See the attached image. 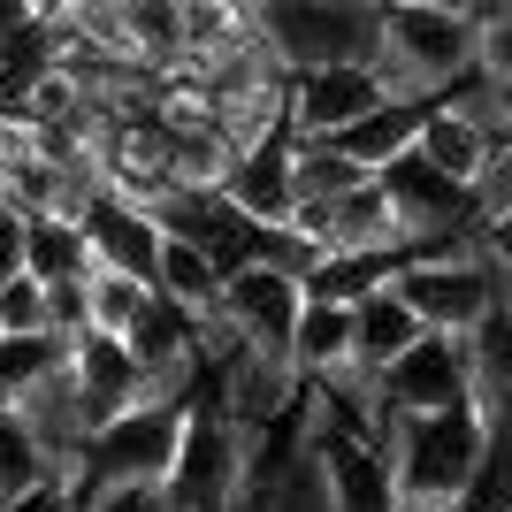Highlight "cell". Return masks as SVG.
I'll return each mask as SVG.
<instances>
[{
  "instance_id": "44dd1931",
  "label": "cell",
  "mask_w": 512,
  "mask_h": 512,
  "mask_svg": "<svg viewBox=\"0 0 512 512\" xmlns=\"http://www.w3.org/2000/svg\"><path fill=\"white\" fill-rule=\"evenodd\" d=\"M8 276H23V214L0 199V283Z\"/></svg>"
},
{
  "instance_id": "ffe728a7",
  "label": "cell",
  "mask_w": 512,
  "mask_h": 512,
  "mask_svg": "<svg viewBox=\"0 0 512 512\" xmlns=\"http://www.w3.org/2000/svg\"><path fill=\"white\" fill-rule=\"evenodd\" d=\"M0 337H46V291L31 276L0 283Z\"/></svg>"
},
{
  "instance_id": "7a4b0ae2",
  "label": "cell",
  "mask_w": 512,
  "mask_h": 512,
  "mask_svg": "<svg viewBox=\"0 0 512 512\" xmlns=\"http://www.w3.org/2000/svg\"><path fill=\"white\" fill-rule=\"evenodd\" d=\"M253 31L283 77L367 69V54H375V8L367 0H268V8H253Z\"/></svg>"
},
{
  "instance_id": "ba28073f",
  "label": "cell",
  "mask_w": 512,
  "mask_h": 512,
  "mask_svg": "<svg viewBox=\"0 0 512 512\" xmlns=\"http://www.w3.org/2000/svg\"><path fill=\"white\" fill-rule=\"evenodd\" d=\"M77 237H85L92 268H107V276H130L153 291V253H161V230H153V214L123 207V199H92L85 222H77Z\"/></svg>"
},
{
  "instance_id": "ac0fdd59",
  "label": "cell",
  "mask_w": 512,
  "mask_h": 512,
  "mask_svg": "<svg viewBox=\"0 0 512 512\" xmlns=\"http://www.w3.org/2000/svg\"><path fill=\"white\" fill-rule=\"evenodd\" d=\"M146 283H130V276H107V268H92L85 276V337H107V344H123L130 337V321L146 314Z\"/></svg>"
},
{
  "instance_id": "603a6c76",
  "label": "cell",
  "mask_w": 512,
  "mask_h": 512,
  "mask_svg": "<svg viewBox=\"0 0 512 512\" xmlns=\"http://www.w3.org/2000/svg\"><path fill=\"white\" fill-rule=\"evenodd\" d=\"M0 176H8V138H0Z\"/></svg>"
},
{
  "instance_id": "e0dca14e",
  "label": "cell",
  "mask_w": 512,
  "mask_h": 512,
  "mask_svg": "<svg viewBox=\"0 0 512 512\" xmlns=\"http://www.w3.org/2000/svg\"><path fill=\"white\" fill-rule=\"evenodd\" d=\"M390 283V260H367V253H321L314 276L299 283V299L314 306H360L367 291H383Z\"/></svg>"
},
{
  "instance_id": "9c48e42d",
  "label": "cell",
  "mask_w": 512,
  "mask_h": 512,
  "mask_svg": "<svg viewBox=\"0 0 512 512\" xmlns=\"http://www.w3.org/2000/svg\"><path fill=\"white\" fill-rule=\"evenodd\" d=\"M69 383H77V406H85V428H115L123 413H138V367L123 360V344L107 337H77L69 344Z\"/></svg>"
},
{
  "instance_id": "9a60e30c",
  "label": "cell",
  "mask_w": 512,
  "mask_h": 512,
  "mask_svg": "<svg viewBox=\"0 0 512 512\" xmlns=\"http://www.w3.org/2000/svg\"><path fill=\"white\" fill-rule=\"evenodd\" d=\"M283 184H291V207H337L344 192H360L367 176L337 146H291L283 153Z\"/></svg>"
},
{
  "instance_id": "30bf717a",
  "label": "cell",
  "mask_w": 512,
  "mask_h": 512,
  "mask_svg": "<svg viewBox=\"0 0 512 512\" xmlns=\"http://www.w3.org/2000/svg\"><path fill=\"white\" fill-rule=\"evenodd\" d=\"M413 153H421V161H428L436 176H444V184H459V192H467L474 176L490 169V161H505L512 146H490V138H482V130H474L467 115H459V107H444V100H436V107L421 115V130H413Z\"/></svg>"
},
{
  "instance_id": "52a82bcc",
  "label": "cell",
  "mask_w": 512,
  "mask_h": 512,
  "mask_svg": "<svg viewBox=\"0 0 512 512\" xmlns=\"http://www.w3.org/2000/svg\"><path fill=\"white\" fill-rule=\"evenodd\" d=\"M375 398H383L398 421L467 406V344L459 337H421L406 360H390L383 375H375Z\"/></svg>"
},
{
  "instance_id": "8992f818",
  "label": "cell",
  "mask_w": 512,
  "mask_h": 512,
  "mask_svg": "<svg viewBox=\"0 0 512 512\" xmlns=\"http://www.w3.org/2000/svg\"><path fill=\"white\" fill-rule=\"evenodd\" d=\"M299 283L276 276V268H230L222 276V299H214V314L230 321V337L245 344V352H260V360H283L291 352V321H299Z\"/></svg>"
},
{
  "instance_id": "7402d4cb",
  "label": "cell",
  "mask_w": 512,
  "mask_h": 512,
  "mask_svg": "<svg viewBox=\"0 0 512 512\" xmlns=\"http://www.w3.org/2000/svg\"><path fill=\"white\" fill-rule=\"evenodd\" d=\"M0 512H69V482H39V490H23L16 505H0Z\"/></svg>"
},
{
  "instance_id": "5bb4252c",
  "label": "cell",
  "mask_w": 512,
  "mask_h": 512,
  "mask_svg": "<svg viewBox=\"0 0 512 512\" xmlns=\"http://www.w3.org/2000/svg\"><path fill=\"white\" fill-rule=\"evenodd\" d=\"M176 31H184V69H192V62H214V54L253 39V8H237V0H176Z\"/></svg>"
},
{
  "instance_id": "277c9868",
  "label": "cell",
  "mask_w": 512,
  "mask_h": 512,
  "mask_svg": "<svg viewBox=\"0 0 512 512\" xmlns=\"http://www.w3.org/2000/svg\"><path fill=\"white\" fill-rule=\"evenodd\" d=\"M390 299L421 321V337H467L474 321H490L505 306V245H474L459 260L390 268Z\"/></svg>"
},
{
  "instance_id": "8fae6325",
  "label": "cell",
  "mask_w": 512,
  "mask_h": 512,
  "mask_svg": "<svg viewBox=\"0 0 512 512\" xmlns=\"http://www.w3.org/2000/svg\"><path fill=\"white\" fill-rule=\"evenodd\" d=\"M413 344H421V321L390 299V283L352 306V375H360V383H375L390 360H406Z\"/></svg>"
},
{
  "instance_id": "2e32d148",
  "label": "cell",
  "mask_w": 512,
  "mask_h": 512,
  "mask_svg": "<svg viewBox=\"0 0 512 512\" xmlns=\"http://www.w3.org/2000/svg\"><path fill=\"white\" fill-rule=\"evenodd\" d=\"M23 276L39 283V291L92 276V253H85V237H77V222H23Z\"/></svg>"
},
{
  "instance_id": "5b68a950",
  "label": "cell",
  "mask_w": 512,
  "mask_h": 512,
  "mask_svg": "<svg viewBox=\"0 0 512 512\" xmlns=\"http://www.w3.org/2000/svg\"><path fill=\"white\" fill-rule=\"evenodd\" d=\"M383 92L367 69H314V77H283V138L291 146H329L344 130L375 115Z\"/></svg>"
},
{
  "instance_id": "d6986e66",
  "label": "cell",
  "mask_w": 512,
  "mask_h": 512,
  "mask_svg": "<svg viewBox=\"0 0 512 512\" xmlns=\"http://www.w3.org/2000/svg\"><path fill=\"white\" fill-rule=\"evenodd\" d=\"M39 482H54L46 451L31 444V428H23L16 413L0 406V505H16V497H23V490H39Z\"/></svg>"
},
{
  "instance_id": "4fadbf2b",
  "label": "cell",
  "mask_w": 512,
  "mask_h": 512,
  "mask_svg": "<svg viewBox=\"0 0 512 512\" xmlns=\"http://www.w3.org/2000/svg\"><path fill=\"white\" fill-rule=\"evenodd\" d=\"M153 299H169L176 314H207L222 299V268L207 253H192V245L161 237V253H153Z\"/></svg>"
},
{
  "instance_id": "7c38bea8",
  "label": "cell",
  "mask_w": 512,
  "mask_h": 512,
  "mask_svg": "<svg viewBox=\"0 0 512 512\" xmlns=\"http://www.w3.org/2000/svg\"><path fill=\"white\" fill-rule=\"evenodd\" d=\"M421 115H428V107H390V100H383L375 115H360V123L344 130V138H329V146H337L360 176H375V169H390L398 153H413V130H421Z\"/></svg>"
},
{
  "instance_id": "3957f363",
  "label": "cell",
  "mask_w": 512,
  "mask_h": 512,
  "mask_svg": "<svg viewBox=\"0 0 512 512\" xmlns=\"http://www.w3.org/2000/svg\"><path fill=\"white\" fill-rule=\"evenodd\" d=\"M505 444V428H482L467 406L451 413H421V421H398L390 436V490L398 497H467L482 459Z\"/></svg>"
},
{
  "instance_id": "6da1fadb",
  "label": "cell",
  "mask_w": 512,
  "mask_h": 512,
  "mask_svg": "<svg viewBox=\"0 0 512 512\" xmlns=\"http://www.w3.org/2000/svg\"><path fill=\"white\" fill-rule=\"evenodd\" d=\"M367 77L390 107H436L474 77V0H390L375 8Z\"/></svg>"
}]
</instances>
